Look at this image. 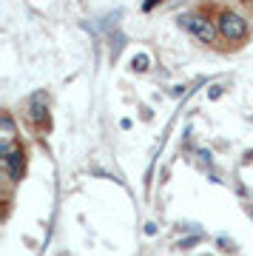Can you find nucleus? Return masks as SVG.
Listing matches in <instances>:
<instances>
[{
  "mask_svg": "<svg viewBox=\"0 0 253 256\" xmlns=\"http://www.w3.org/2000/svg\"><path fill=\"white\" fill-rule=\"evenodd\" d=\"M216 32L222 40H228V43H234V46H239V43H244L248 40V20L242 18V14H236V12L230 9H219L216 14Z\"/></svg>",
  "mask_w": 253,
  "mask_h": 256,
  "instance_id": "nucleus-1",
  "label": "nucleus"
},
{
  "mask_svg": "<svg viewBox=\"0 0 253 256\" xmlns=\"http://www.w3.org/2000/svg\"><path fill=\"white\" fill-rule=\"evenodd\" d=\"M0 160H3V171L12 185H18L26 174V146L23 142H3L0 146Z\"/></svg>",
  "mask_w": 253,
  "mask_h": 256,
  "instance_id": "nucleus-2",
  "label": "nucleus"
},
{
  "mask_svg": "<svg viewBox=\"0 0 253 256\" xmlns=\"http://www.w3.org/2000/svg\"><path fill=\"white\" fill-rule=\"evenodd\" d=\"M28 120L32 128L37 131V137H46L52 131V111H48V94L46 92H34L28 100Z\"/></svg>",
  "mask_w": 253,
  "mask_h": 256,
  "instance_id": "nucleus-3",
  "label": "nucleus"
},
{
  "mask_svg": "<svg viewBox=\"0 0 253 256\" xmlns=\"http://www.w3.org/2000/svg\"><path fill=\"white\" fill-rule=\"evenodd\" d=\"M180 26H185L190 34L196 37V40H202V43H214V40L219 37L216 26H214L208 18H202V14H182Z\"/></svg>",
  "mask_w": 253,
  "mask_h": 256,
  "instance_id": "nucleus-4",
  "label": "nucleus"
},
{
  "mask_svg": "<svg viewBox=\"0 0 253 256\" xmlns=\"http://www.w3.org/2000/svg\"><path fill=\"white\" fill-rule=\"evenodd\" d=\"M0 126H3V142H18V134H14V122H12V114H9V111L0 117Z\"/></svg>",
  "mask_w": 253,
  "mask_h": 256,
  "instance_id": "nucleus-5",
  "label": "nucleus"
},
{
  "mask_svg": "<svg viewBox=\"0 0 253 256\" xmlns=\"http://www.w3.org/2000/svg\"><path fill=\"white\" fill-rule=\"evenodd\" d=\"M145 63H148V57H145V54L134 57V68H140V72H142V68H148V66H145Z\"/></svg>",
  "mask_w": 253,
  "mask_h": 256,
  "instance_id": "nucleus-6",
  "label": "nucleus"
},
{
  "mask_svg": "<svg viewBox=\"0 0 253 256\" xmlns=\"http://www.w3.org/2000/svg\"><path fill=\"white\" fill-rule=\"evenodd\" d=\"M156 3H160V0H148V3H145V12H151L156 6Z\"/></svg>",
  "mask_w": 253,
  "mask_h": 256,
  "instance_id": "nucleus-7",
  "label": "nucleus"
}]
</instances>
